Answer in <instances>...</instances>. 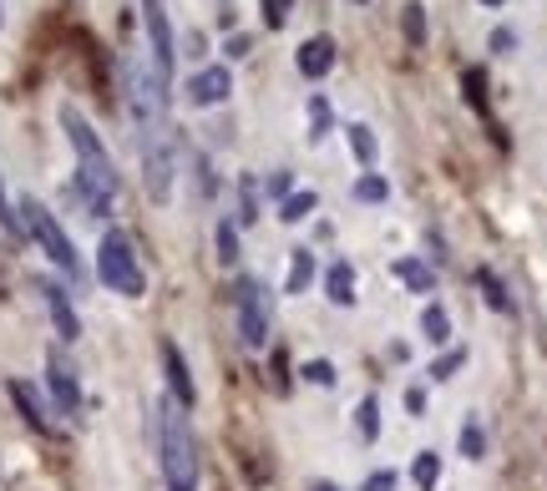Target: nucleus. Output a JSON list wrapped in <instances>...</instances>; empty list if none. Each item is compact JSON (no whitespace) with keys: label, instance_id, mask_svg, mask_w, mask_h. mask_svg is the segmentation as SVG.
<instances>
[{"label":"nucleus","instance_id":"obj_36","mask_svg":"<svg viewBox=\"0 0 547 491\" xmlns=\"http://www.w3.org/2000/svg\"><path fill=\"white\" fill-rule=\"evenodd\" d=\"M355 6H365V0H355Z\"/></svg>","mask_w":547,"mask_h":491},{"label":"nucleus","instance_id":"obj_33","mask_svg":"<svg viewBox=\"0 0 547 491\" xmlns=\"http://www.w3.org/2000/svg\"><path fill=\"white\" fill-rule=\"evenodd\" d=\"M512 46H517V36H512L507 26H502V31H492V51H512Z\"/></svg>","mask_w":547,"mask_h":491},{"label":"nucleus","instance_id":"obj_31","mask_svg":"<svg viewBox=\"0 0 547 491\" xmlns=\"http://www.w3.org/2000/svg\"><path fill=\"white\" fill-rule=\"evenodd\" d=\"M264 193H269L274 203H284V198H289V173H269V183H264Z\"/></svg>","mask_w":547,"mask_h":491},{"label":"nucleus","instance_id":"obj_6","mask_svg":"<svg viewBox=\"0 0 547 491\" xmlns=\"http://www.w3.org/2000/svg\"><path fill=\"white\" fill-rule=\"evenodd\" d=\"M142 26H147V46H152V71L168 81V76H173V61H178L173 21H168V0H142Z\"/></svg>","mask_w":547,"mask_h":491},{"label":"nucleus","instance_id":"obj_25","mask_svg":"<svg viewBox=\"0 0 547 491\" xmlns=\"http://www.w3.org/2000/svg\"><path fill=\"white\" fill-rule=\"evenodd\" d=\"M218 259H223V264H233V259H239V228H233L228 218L218 223Z\"/></svg>","mask_w":547,"mask_h":491},{"label":"nucleus","instance_id":"obj_23","mask_svg":"<svg viewBox=\"0 0 547 491\" xmlns=\"http://www.w3.org/2000/svg\"><path fill=\"white\" fill-rule=\"evenodd\" d=\"M350 147H355V157H360V168H375V137H370L365 122L350 127Z\"/></svg>","mask_w":547,"mask_h":491},{"label":"nucleus","instance_id":"obj_19","mask_svg":"<svg viewBox=\"0 0 547 491\" xmlns=\"http://www.w3.org/2000/svg\"><path fill=\"white\" fill-rule=\"evenodd\" d=\"M461 456H466V461H482V456H487V431H482L477 421L461 426Z\"/></svg>","mask_w":547,"mask_h":491},{"label":"nucleus","instance_id":"obj_16","mask_svg":"<svg viewBox=\"0 0 547 491\" xmlns=\"http://www.w3.org/2000/svg\"><path fill=\"white\" fill-rule=\"evenodd\" d=\"M355 426H360V436H365V441H375V436H380V400H375V395H365V400L355 405Z\"/></svg>","mask_w":547,"mask_h":491},{"label":"nucleus","instance_id":"obj_12","mask_svg":"<svg viewBox=\"0 0 547 491\" xmlns=\"http://www.w3.org/2000/svg\"><path fill=\"white\" fill-rule=\"evenodd\" d=\"M11 400H16V411L26 416L31 431H51V421H46V411H41V395H36L26 380H11Z\"/></svg>","mask_w":547,"mask_h":491},{"label":"nucleus","instance_id":"obj_7","mask_svg":"<svg viewBox=\"0 0 547 491\" xmlns=\"http://www.w3.org/2000/svg\"><path fill=\"white\" fill-rule=\"evenodd\" d=\"M46 385H51V395H56V411H61V416H76V411H82V385H76V370L61 360V350L46 355Z\"/></svg>","mask_w":547,"mask_h":491},{"label":"nucleus","instance_id":"obj_1","mask_svg":"<svg viewBox=\"0 0 547 491\" xmlns=\"http://www.w3.org/2000/svg\"><path fill=\"white\" fill-rule=\"evenodd\" d=\"M61 127H66V142L76 152V193H82L92 218H102L112 208V198H117V168H112L102 137L92 132V122L76 107H61Z\"/></svg>","mask_w":547,"mask_h":491},{"label":"nucleus","instance_id":"obj_24","mask_svg":"<svg viewBox=\"0 0 547 491\" xmlns=\"http://www.w3.org/2000/svg\"><path fill=\"white\" fill-rule=\"evenodd\" d=\"M355 198H360V203H385V198H390V183H385L380 173H365V178L355 183Z\"/></svg>","mask_w":547,"mask_h":491},{"label":"nucleus","instance_id":"obj_14","mask_svg":"<svg viewBox=\"0 0 547 491\" xmlns=\"http://www.w3.org/2000/svg\"><path fill=\"white\" fill-rule=\"evenodd\" d=\"M309 279H315V254H309V249H294L289 254V294H304L309 289Z\"/></svg>","mask_w":547,"mask_h":491},{"label":"nucleus","instance_id":"obj_13","mask_svg":"<svg viewBox=\"0 0 547 491\" xmlns=\"http://www.w3.org/2000/svg\"><path fill=\"white\" fill-rule=\"evenodd\" d=\"M325 289H330V304H340V309H345V304H355V269H350V264L340 259V264L330 269Z\"/></svg>","mask_w":547,"mask_h":491},{"label":"nucleus","instance_id":"obj_30","mask_svg":"<svg viewBox=\"0 0 547 491\" xmlns=\"http://www.w3.org/2000/svg\"><path fill=\"white\" fill-rule=\"evenodd\" d=\"M360 491H396V471H370Z\"/></svg>","mask_w":547,"mask_h":491},{"label":"nucleus","instance_id":"obj_29","mask_svg":"<svg viewBox=\"0 0 547 491\" xmlns=\"http://www.w3.org/2000/svg\"><path fill=\"white\" fill-rule=\"evenodd\" d=\"M304 380H315V385H335V365H330V360H309V365H304Z\"/></svg>","mask_w":547,"mask_h":491},{"label":"nucleus","instance_id":"obj_21","mask_svg":"<svg viewBox=\"0 0 547 491\" xmlns=\"http://www.w3.org/2000/svg\"><path fill=\"white\" fill-rule=\"evenodd\" d=\"M411 476H416V486H421V491H431V486L441 481V456H436V451H421Z\"/></svg>","mask_w":547,"mask_h":491},{"label":"nucleus","instance_id":"obj_20","mask_svg":"<svg viewBox=\"0 0 547 491\" xmlns=\"http://www.w3.org/2000/svg\"><path fill=\"white\" fill-rule=\"evenodd\" d=\"M477 284H482V294H487V304H492L497 314H512V299H507V289L497 284V274H492V269H482V274H477Z\"/></svg>","mask_w":547,"mask_h":491},{"label":"nucleus","instance_id":"obj_18","mask_svg":"<svg viewBox=\"0 0 547 491\" xmlns=\"http://www.w3.org/2000/svg\"><path fill=\"white\" fill-rule=\"evenodd\" d=\"M461 92H466V102H472L477 112H487V71L482 66H472L461 76Z\"/></svg>","mask_w":547,"mask_h":491},{"label":"nucleus","instance_id":"obj_2","mask_svg":"<svg viewBox=\"0 0 547 491\" xmlns=\"http://www.w3.org/2000/svg\"><path fill=\"white\" fill-rule=\"evenodd\" d=\"M158 461L168 491H198V441L178 400L158 405Z\"/></svg>","mask_w":547,"mask_h":491},{"label":"nucleus","instance_id":"obj_22","mask_svg":"<svg viewBox=\"0 0 547 491\" xmlns=\"http://www.w3.org/2000/svg\"><path fill=\"white\" fill-rule=\"evenodd\" d=\"M315 213V193H289L284 203H279V218L284 223H299V218H309Z\"/></svg>","mask_w":547,"mask_h":491},{"label":"nucleus","instance_id":"obj_11","mask_svg":"<svg viewBox=\"0 0 547 491\" xmlns=\"http://www.w3.org/2000/svg\"><path fill=\"white\" fill-rule=\"evenodd\" d=\"M294 66H299L309 81H320V76L335 66V41H330V36H309V41L294 51Z\"/></svg>","mask_w":547,"mask_h":491},{"label":"nucleus","instance_id":"obj_35","mask_svg":"<svg viewBox=\"0 0 547 491\" xmlns=\"http://www.w3.org/2000/svg\"><path fill=\"white\" fill-rule=\"evenodd\" d=\"M482 6H502V0H482Z\"/></svg>","mask_w":547,"mask_h":491},{"label":"nucleus","instance_id":"obj_34","mask_svg":"<svg viewBox=\"0 0 547 491\" xmlns=\"http://www.w3.org/2000/svg\"><path fill=\"white\" fill-rule=\"evenodd\" d=\"M309 491H340V486H330V481H315V486H309Z\"/></svg>","mask_w":547,"mask_h":491},{"label":"nucleus","instance_id":"obj_10","mask_svg":"<svg viewBox=\"0 0 547 491\" xmlns=\"http://www.w3.org/2000/svg\"><path fill=\"white\" fill-rule=\"evenodd\" d=\"M163 370H168V385H173V400L183 405V411H188V405L198 400V385H193V375H188V360H183V350L173 345V340H163Z\"/></svg>","mask_w":547,"mask_h":491},{"label":"nucleus","instance_id":"obj_32","mask_svg":"<svg viewBox=\"0 0 547 491\" xmlns=\"http://www.w3.org/2000/svg\"><path fill=\"white\" fill-rule=\"evenodd\" d=\"M0 228H6V233H21V228H16V213L6 208V188H0Z\"/></svg>","mask_w":547,"mask_h":491},{"label":"nucleus","instance_id":"obj_3","mask_svg":"<svg viewBox=\"0 0 547 491\" xmlns=\"http://www.w3.org/2000/svg\"><path fill=\"white\" fill-rule=\"evenodd\" d=\"M97 279H102L112 294H122V299H137V294L147 289L142 264H137V249H132V238H127L122 228H107L102 243H97Z\"/></svg>","mask_w":547,"mask_h":491},{"label":"nucleus","instance_id":"obj_4","mask_svg":"<svg viewBox=\"0 0 547 491\" xmlns=\"http://www.w3.org/2000/svg\"><path fill=\"white\" fill-rule=\"evenodd\" d=\"M21 223H26V233L46 249V259L66 274V279H82V259H76V243L66 238V228L56 223V213H46V203H36V198H21Z\"/></svg>","mask_w":547,"mask_h":491},{"label":"nucleus","instance_id":"obj_5","mask_svg":"<svg viewBox=\"0 0 547 491\" xmlns=\"http://www.w3.org/2000/svg\"><path fill=\"white\" fill-rule=\"evenodd\" d=\"M233 314H239V340L249 350H264L269 345V294L254 274H244L233 284Z\"/></svg>","mask_w":547,"mask_h":491},{"label":"nucleus","instance_id":"obj_9","mask_svg":"<svg viewBox=\"0 0 547 491\" xmlns=\"http://www.w3.org/2000/svg\"><path fill=\"white\" fill-rule=\"evenodd\" d=\"M228 92H233L228 66H203V71L188 81V102H193V107H218V102H228Z\"/></svg>","mask_w":547,"mask_h":491},{"label":"nucleus","instance_id":"obj_26","mask_svg":"<svg viewBox=\"0 0 547 491\" xmlns=\"http://www.w3.org/2000/svg\"><path fill=\"white\" fill-rule=\"evenodd\" d=\"M401 26H406V41L411 46H426V11L421 6H406V21Z\"/></svg>","mask_w":547,"mask_h":491},{"label":"nucleus","instance_id":"obj_15","mask_svg":"<svg viewBox=\"0 0 547 491\" xmlns=\"http://www.w3.org/2000/svg\"><path fill=\"white\" fill-rule=\"evenodd\" d=\"M421 330H426L431 345H446V340H451V319H446L441 304H426V309H421Z\"/></svg>","mask_w":547,"mask_h":491},{"label":"nucleus","instance_id":"obj_8","mask_svg":"<svg viewBox=\"0 0 547 491\" xmlns=\"http://www.w3.org/2000/svg\"><path fill=\"white\" fill-rule=\"evenodd\" d=\"M36 294L46 299V314H51V324H56V335H61V340H76V335H82V319H76V309H71V299H66L61 284L36 279Z\"/></svg>","mask_w":547,"mask_h":491},{"label":"nucleus","instance_id":"obj_28","mask_svg":"<svg viewBox=\"0 0 547 491\" xmlns=\"http://www.w3.org/2000/svg\"><path fill=\"white\" fill-rule=\"evenodd\" d=\"M264 6V21H269V31H279L284 21H289V11H294V0H259Z\"/></svg>","mask_w":547,"mask_h":491},{"label":"nucleus","instance_id":"obj_27","mask_svg":"<svg viewBox=\"0 0 547 491\" xmlns=\"http://www.w3.org/2000/svg\"><path fill=\"white\" fill-rule=\"evenodd\" d=\"M461 365H466V350H446L441 360H431V380H451Z\"/></svg>","mask_w":547,"mask_h":491},{"label":"nucleus","instance_id":"obj_17","mask_svg":"<svg viewBox=\"0 0 547 491\" xmlns=\"http://www.w3.org/2000/svg\"><path fill=\"white\" fill-rule=\"evenodd\" d=\"M396 279H406V284H411V289H421V294H431V289H436V274H431L426 264H416V259H401V264H396Z\"/></svg>","mask_w":547,"mask_h":491}]
</instances>
